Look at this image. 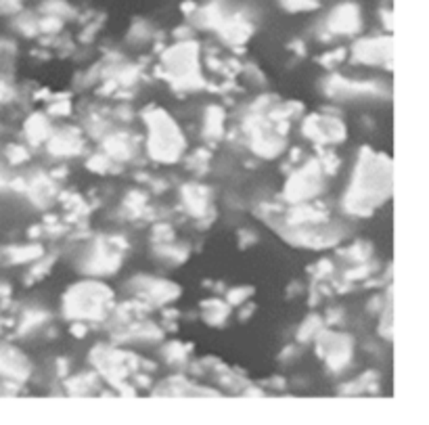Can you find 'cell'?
Returning a JSON list of instances; mask_svg holds the SVG:
<instances>
[{"label": "cell", "instance_id": "cell-1", "mask_svg": "<svg viewBox=\"0 0 429 425\" xmlns=\"http://www.w3.org/2000/svg\"><path fill=\"white\" fill-rule=\"evenodd\" d=\"M329 26L331 30L335 32H354L358 28V9L354 5H341L337 7L333 13H331V20H329Z\"/></svg>", "mask_w": 429, "mask_h": 425}, {"label": "cell", "instance_id": "cell-2", "mask_svg": "<svg viewBox=\"0 0 429 425\" xmlns=\"http://www.w3.org/2000/svg\"><path fill=\"white\" fill-rule=\"evenodd\" d=\"M285 5L289 7V9H314V3L312 0H285Z\"/></svg>", "mask_w": 429, "mask_h": 425}]
</instances>
